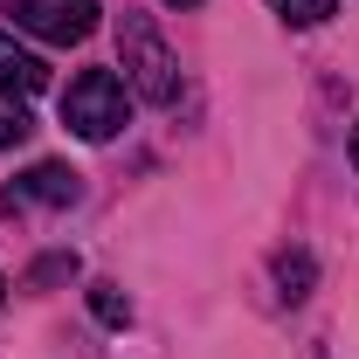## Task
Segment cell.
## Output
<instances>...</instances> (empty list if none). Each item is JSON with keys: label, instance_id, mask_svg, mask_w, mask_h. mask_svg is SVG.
Segmentation results:
<instances>
[{"label": "cell", "instance_id": "6da1fadb", "mask_svg": "<svg viewBox=\"0 0 359 359\" xmlns=\"http://www.w3.org/2000/svg\"><path fill=\"white\" fill-rule=\"evenodd\" d=\"M118 62H125V83L145 104H173L180 97V62L166 48V35L152 28V14H125L118 21Z\"/></svg>", "mask_w": 359, "mask_h": 359}, {"label": "cell", "instance_id": "7a4b0ae2", "mask_svg": "<svg viewBox=\"0 0 359 359\" xmlns=\"http://www.w3.org/2000/svg\"><path fill=\"white\" fill-rule=\"evenodd\" d=\"M125 76H111V69H83L76 83L62 90V125L76 138H90V145H104V138L125 132Z\"/></svg>", "mask_w": 359, "mask_h": 359}, {"label": "cell", "instance_id": "3957f363", "mask_svg": "<svg viewBox=\"0 0 359 359\" xmlns=\"http://www.w3.org/2000/svg\"><path fill=\"white\" fill-rule=\"evenodd\" d=\"M7 14H14V28H28L42 42H83L97 28V0H14Z\"/></svg>", "mask_w": 359, "mask_h": 359}, {"label": "cell", "instance_id": "277c9868", "mask_svg": "<svg viewBox=\"0 0 359 359\" xmlns=\"http://www.w3.org/2000/svg\"><path fill=\"white\" fill-rule=\"evenodd\" d=\"M76 194H83V173H69L62 159H42L14 180V201H35V208H69Z\"/></svg>", "mask_w": 359, "mask_h": 359}, {"label": "cell", "instance_id": "5b68a950", "mask_svg": "<svg viewBox=\"0 0 359 359\" xmlns=\"http://www.w3.org/2000/svg\"><path fill=\"white\" fill-rule=\"evenodd\" d=\"M42 83H48V62L28 55L14 35H0V97H35Z\"/></svg>", "mask_w": 359, "mask_h": 359}, {"label": "cell", "instance_id": "8992f818", "mask_svg": "<svg viewBox=\"0 0 359 359\" xmlns=\"http://www.w3.org/2000/svg\"><path fill=\"white\" fill-rule=\"evenodd\" d=\"M332 7H339V0H269V14H276L283 28H318V21H332Z\"/></svg>", "mask_w": 359, "mask_h": 359}, {"label": "cell", "instance_id": "52a82bcc", "mask_svg": "<svg viewBox=\"0 0 359 359\" xmlns=\"http://www.w3.org/2000/svg\"><path fill=\"white\" fill-rule=\"evenodd\" d=\"M90 311H97V325H132V297L118 290V283H90Z\"/></svg>", "mask_w": 359, "mask_h": 359}, {"label": "cell", "instance_id": "ba28073f", "mask_svg": "<svg viewBox=\"0 0 359 359\" xmlns=\"http://www.w3.org/2000/svg\"><path fill=\"white\" fill-rule=\"evenodd\" d=\"M311 276H318V263L304 256V249H290L283 263H276V283H283V297L297 304V297H311Z\"/></svg>", "mask_w": 359, "mask_h": 359}, {"label": "cell", "instance_id": "9c48e42d", "mask_svg": "<svg viewBox=\"0 0 359 359\" xmlns=\"http://www.w3.org/2000/svg\"><path fill=\"white\" fill-rule=\"evenodd\" d=\"M28 132H35V125H28V111H21V97H0V145H21Z\"/></svg>", "mask_w": 359, "mask_h": 359}, {"label": "cell", "instance_id": "30bf717a", "mask_svg": "<svg viewBox=\"0 0 359 359\" xmlns=\"http://www.w3.org/2000/svg\"><path fill=\"white\" fill-rule=\"evenodd\" d=\"M62 276H76V256H42L35 263V283H62Z\"/></svg>", "mask_w": 359, "mask_h": 359}, {"label": "cell", "instance_id": "8fae6325", "mask_svg": "<svg viewBox=\"0 0 359 359\" xmlns=\"http://www.w3.org/2000/svg\"><path fill=\"white\" fill-rule=\"evenodd\" d=\"M346 159H353V166H359V125H353V138H346Z\"/></svg>", "mask_w": 359, "mask_h": 359}, {"label": "cell", "instance_id": "7c38bea8", "mask_svg": "<svg viewBox=\"0 0 359 359\" xmlns=\"http://www.w3.org/2000/svg\"><path fill=\"white\" fill-rule=\"evenodd\" d=\"M166 7H201V0H166Z\"/></svg>", "mask_w": 359, "mask_h": 359}, {"label": "cell", "instance_id": "4fadbf2b", "mask_svg": "<svg viewBox=\"0 0 359 359\" xmlns=\"http://www.w3.org/2000/svg\"><path fill=\"white\" fill-rule=\"evenodd\" d=\"M0 297H7V276H0Z\"/></svg>", "mask_w": 359, "mask_h": 359}]
</instances>
